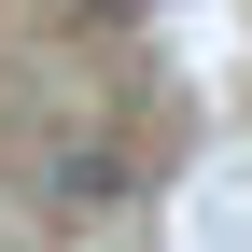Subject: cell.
Here are the masks:
<instances>
[{"label": "cell", "instance_id": "6da1fadb", "mask_svg": "<svg viewBox=\"0 0 252 252\" xmlns=\"http://www.w3.org/2000/svg\"><path fill=\"white\" fill-rule=\"evenodd\" d=\"M56 196H84V210H112V196H126V168H112V154H70V168H56Z\"/></svg>", "mask_w": 252, "mask_h": 252}]
</instances>
